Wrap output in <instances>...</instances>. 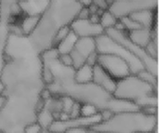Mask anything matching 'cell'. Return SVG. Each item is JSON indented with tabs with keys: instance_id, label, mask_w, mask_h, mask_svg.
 Here are the masks:
<instances>
[{
	"instance_id": "obj_1",
	"label": "cell",
	"mask_w": 159,
	"mask_h": 133,
	"mask_svg": "<svg viewBox=\"0 0 159 133\" xmlns=\"http://www.w3.org/2000/svg\"><path fill=\"white\" fill-rule=\"evenodd\" d=\"M4 102L0 106V133H23L35 123L42 108L46 84L43 79L14 82L4 86Z\"/></svg>"
},
{
	"instance_id": "obj_2",
	"label": "cell",
	"mask_w": 159,
	"mask_h": 133,
	"mask_svg": "<svg viewBox=\"0 0 159 133\" xmlns=\"http://www.w3.org/2000/svg\"><path fill=\"white\" fill-rule=\"evenodd\" d=\"M81 7L76 0H49L37 27L28 36L38 54L53 48L54 36L58 30L70 25L76 19Z\"/></svg>"
},
{
	"instance_id": "obj_3",
	"label": "cell",
	"mask_w": 159,
	"mask_h": 133,
	"mask_svg": "<svg viewBox=\"0 0 159 133\" xmlns=\"http://www.w3.org/2000/svg\"><path fill=\"white\" fill-rule=\"evenodd\" d=\"M90 129L102 133H152L157 129V115L141 109L116 113Z\"/></svg>"
},
{
	"instance_id": "obj_4",
	"label": "cell",
	"mask_w": 159,
	"mask_h": 133,
	"mask_svg": "<svg viewBox=\"0 0 159 133\" xmlns=\"http://www.w3.org/2000/svg\"><path fill=\"white\" fill-rule=\"evenodd\" d=\"M157 93V88L143 80L137 75L129 76L116 81L113 96L116 99L137 103L143 99Z\"/></svg>"
},
{
	"instance_id": "obj_5",
	"label": "cell",
	"mask_w": 159,
	"mask_h": 133,
	"mask_svg": "<svg viewBox=\"0 0 159 133\" xmlns=\"http://www.w3.org/2000/svg\"><path fill=\"white\" fill-rule=\"evenodd\" d=\"M108 36H110L113 40L117 42L119 45L124 47L126 49H128L135 58H137L143 65L144 69L149 71L151 74H153L155 76H158V61L157 59L152 58L145 50V48H143L133 42H131L127 33L121 30H118L115 27L105 30L104 32Z\"/></svg>"
},
{
	"instance_id": "obj_6",
	"label": "cell",
	"mask_w": 159,
	"mask_h": 133,
	"mask_svg": "<svg viewBox=\"0 0 159 133\" xmlns=\"http://www.w3.org/2000/svg\"><path fill=\"white\" fill-rule=\"evenodd\" d=\"M96 48L99 54H112L127 62L132 75H136L144 69L143 63L135 58L128 49L113 40L105 33L95 38Z\"/></svg>"
},
{
	"instance_id": "obj_7",
	"label": "cell",
	"mask_w": 159,
	"mask_h": 133,
	"mask_svg": "<svg viewBox=\"0 0 159 133\" xmlns=\"http://www.w3.org/2000/svg\"><path fill=\"white\" fill-rule=\"evenodd\" d=\"M157 4L158 0H115L108 10L119 20L137 11H157Z\"/></svg>"
},
{
	"instance_id": "obj_8",
	"label": "cell",
	"mask_w": 159,
	"mask_h": 133,
	"mask_svg": "<svg viewBox=\"0 0 159 133\" xmlns=\"http://www.w3.org/2000/svg\"><path fill=\"white\" fill-rule=\"evenodd\" d=\"M102 122V116L100 112L91 117H65L53 121L48 130L53 133H66L76 129H89L94 125Z\"/></svg>"
},
{
	"instance_id": "obj_9",
	"label": "cell",
	"mask_w": 159,
	"mask_h": 133,
	"mask_svg": "<svg viewBox=\"0 0 159 133\" xmlns=\"http://www.w3.org/2000/svg\"><path fill=\"white\" fill-rule=\"evenodd\" d=\"M97 64H99L116 81H118L131 74L127 62L112 54L98 53Z\"/></svg>"
},
{
	"instance_id": "obj_10",
	"label": "cell",
	"mask_w": 159,
	"mask_h": 133,
	"mask_svg": "<svg viewBox=\"0 0 159 133\" xmlns=\"http://www.w3.org/2000/svg\"><path fill=\"white\" fill-rule=\"evenodd\" d=\"M94 52H97L95 38L78 37L73 50L70 52L73 61V68L75 70L87 63L89 57Z\"/></svg>"
},
{
	"instance_id": "obj_11",
	"label": "cell",
	"mask_w": 159,
	"mask_h": 133,
	"mask_svg": "<svg viewBox=\"0 0 159 133\" xmlns=\"http://www.w3.org/2000/svg\"><path fill=\"white\" fill-rule=\"evenodd\" d=\"M69 26L71 31L77 37L96 38L104 34V30L100 25V23L92 22L89 19L87 20L75 19Z\"/></svg>"
},
{
	"instance_id": "obj_12",
	"label": "cell",
	"mask_w": 159,
	"mask_h": 133,
	"mask_svg": "<svg viewBox=\"0 0 159 133\" xmlns=\"http://www.w3.org/2000/svg\"><path fill=\"white\" fill-rule=\"evenodd\" d=\"M92 83H94L103 90L111 93L112 95L116 85V81L97 63L93 65Z\"/></svg>"
},
{
	"instance_id": "obj_13",
	"label": "cell",
	"mask_w": 159,
	"mask_h": 133,
	"mask_svg": "<svg viewBox=\"0 0 159 133\" xmlns=\"http://www.w3.org/2000/svg\"><path fill=\"white\" fill-rule=\"evenodd\" d=\"M49 0H18L22 14L26 16H41L47 9Z\"/></svg>"
},
{
	"instance_id": "obj_14",
	"label": "cell",
	"mask_w": 159,
	"mask_h": 133,
	"mask_svg": "<svg viewBox=\"0 0 159 133\" xmlns=\"http://www.w3.org/2000/svg\"><path fill=\"white\" fill-rule=\"evenodd\" d=\"M154 28V27H153ZM129 39L136 44L137 46L145 48L146 46L150 43L153 37V29L150 28H138L136 30L127 33Z\"/></svg>"
},
{
	"instance_id": "obj_15",
	"label": "cell",
	"mask_w": 159,
	"mask_h": 133,
	"mask_svg": "<svg viewBox=\"0 0 159 133\" xmlns=\"http://www.w3.org/2000/svg\"><path fill=\"white\" fill-rule=\"evenodd\" d=\"M129 16L142 28L153 29V27L157 24V11L142 10L131 13Z\"/></svg>"
},
{
	"instance_id": "obj_16",
	"label": "cell",
	"mask_w": 159,
	"mask_h": 133,
	"mask_svg": "<svg viewBox=\"0 0 159 133\" xmlns=\"http://www.w3.org/2000/svg\"><path fill=\"white\" fill-rule=\"evenodd\" d=\"M93 76V66L85 63L79 68L75 70V81L79 84H87L92 82Z\"/></svg>"
},
{
	"instance_id": "obj_17",
	"label": "cell",
	"mask_w": 159,
	"mask_h": 133,
	"mask_svg": "<svg viewBox=\"0 0 159 133\" xmlns=\"http://www.w3.org/2000/svg\"><path fill=\"white\" fill-rule=\"evenodd\" d=\"M40 17L41 16H26L25 15L21 19L19 26L21 31V34L24 36H30L33 34V32L35 30V28L38 25Z\"/></svg>"
},
{
	"instance_id": "obj_18",
	"label": "cell",
	"mask_w": 159,
	"mask_h": 133,
	"mask_svg": "<svg viewBox=\"0 0 159 133\" xmlns=\"http://www.w3.org/2000/svg\"><path fill=\"white\" fill-rule=\"evenodd\" d=\"M77 36L72 32L70 31L69 34L54 48H56L57 52L59 53V55L61 54H70V52L73 50L75 44L77 40Z\"/></svg>"
},
{
	"instance_id": "obj_19",
	"label": "cell",
	"mask_w": 159,
	"mask_h": 133,
	"mask_svg": "<svg viewBox=\"0 0 159 133\" xmlns=\"http://www.w3.org/2000/svg\"><path fill=\"white\" fill-rule=\"evenodd\" d=\"M54 120H55V117L50 113V111L44 106V103H43L42 108L37 113L36 123H38L42 129H48Z\"/></svg>"
},
{
	"instance_id": "obj_20",
	"label": "cell",
	"mask_w": 159,
	"mask_h": 133,
	"mask_svg": "<svg viewBox=\"0 0 159 133\" xmlns=\"http://www.w3.org/2000/svg\"><path fill=\"white\" fill-rule=\"evenodd\" d=\"M117 21H118V19H116L109 10H105L101 14L99 23L105 32V30L115 27Z\"/></svg>"
},
{
	"instance_id": "obj_21",
	"label": "cell",
	"mask_w": 159,
	"mask_h": 133,
	"mask_svg": "<svg viewBox=\"0 0 159 133\" xmlns=\"http://www.w3.org/2000/svg\"><path fill=\"white\" fill-rule=\"evenodd\" d=\"M119 21L122 24V27H123V29H124V31L126 33L136 30L138 28H141L140 25L137 22H135L129 16H126V17H123V18L119 19Z\"/></svg>"
},
{
	"instance_id": "obj_22",
	"label": "cell",
	"mask_w": 159,
	"mask_h": 133,
	"mask_svg": "<svg viewBox=\"0 0 159 133\" xmlns=\"http://www.w3.org/2000/svg\"><path fill=\"white\" fill-rule=\"evenodd\" d=\"M139 77H141L143 80L146 81L147 83L151 84L152 86H154L155 88H157V77L155 76L153 74H151L149 71L143 69L141 72H139L138 74H136Z\"/></svg>"
},
{
	"instance_id": "obj_23",
	"label": "cell",
	"mask_w": 159,
	"mask_h": 133,
	"mask_svg": "<svg viewBox=\"0 0 159 133\" xmlns=\"http://www.w3.org/2000/svg\"><path fill=\"white\" fill-rule=\"evenodd\" d=\"M71 31V29H70V26L69 25H67V26H63V27H61V28H60L59 30H58V32L56 33V34H55V36H54V40H53V48H55L68 34H69V32Z\"/></svg>"
},
{
	"instance_id": "obj_24",
	"label": "cell",
	"mask_w": 159,
	"mask_h": 133,
	"mask_svg": "<svg viewBox=\"0 0 159 133\" xmlns=\"http://www.w3.org/2000/svg\"><path fill=\"white\" fill-rule=\"evenodd\" d=\"M99 111L92 105L89 104H81L80 108V116L82 117H91L98 114Z\"/></svg>"
},
{
	"instance_id": "obj_25",
	"label": "cell",
	"mask_w": 159,
	"mask_h": 133,
	"mask_svg": "<svg viewBox=\"0 0 159 133\" xmlns=\"http://www.w3.org/2000/svg\"><path fill=\"white\" fill-rule=\"evenodd\" d=\"M59 62L66 67H73V61L70 54H61L58 57Z\"/></svg>"
},
{
	"instance_id": "obj_26",
	"label": "cell",
	"mask_w": 159,
	"mask_h": 133,
	"mask_svg": "<svg viewBox=\"0 0 159 133\" xmlns=\"http://www.w3.org/2000/svg\"><path fill=\"white\" fill-rule=\"evenodd\" d=\"M42 130V128L39 126L38 123H33L25 127L23 133H39V131Z\"/></svg>"
},
{
	"instance_id": "obj_27",
	"label": "cell",
	"mask_w": 159,
	"mask_h": 133,
	"mask_svg": "<svg viewBox=\"0 0 159 133\" xmlns=\"http://www.w3.org/2000/svg\"><path fill=\"white\" fill-rule=\"evenodd\" d=\"M92 5H94L101 11H105V10H108L109 8V5L107 4L105 0H93Z\"/></svg>"
},
{
	"instance_id": "obj_28",
	"label": "cell",
	"mask_w": 159,
	"mask_h": 133,
	"mask_svg": "<svg viewBox=\"0 0 159 133\" xmlns=\"http://www.w3.org/2000/svg\"><path fill=\"white\" fill-rule=\"evenodd\" d=\"M90 16V13H89V10L88 7H81V9L79 10L78 14H77V17L76 19H80V20H87L89 19Z\"/></svg>"
},
{
	"instance_id": "obj_29",
	"label": "cell",
	"mask_w": 159,
	"mask_h": 133,
	"mask_svg": "<svg viewBox=\"0 0 159 133\" xmlns=\"http://www.w3.org/2000/svg\"><path fill=\"white\" fill-rule=\"evenodd\" d=\"M78 2V4L82 7H89L91 4L93 0H76Z\"/></svg>"
},
{
	"instance_id": "obj_30",
	"label": "cell",
	"mask_w": 159,
	"mask_h": 133,
	"mask_svg": "<svg viewBox=\"0 0 159 133\" xmlns=\"http://www.w3.org/2000/svg\"><path fill=\"white\" fill-rule=\"evenodd\" d=\"M4 90H5L4 85H3V83L0 81V97H1V96H3V94H4Z\"/></svg>"
},
{
	"instance_id": "obj_31",
	"label": "cell",
	"mask_w": 159,
	"mask_h": 133,
	"mask_svg": "<svg viewBox=\"0 0 159 133\" xmlns=\"http://www.w3.org/2000/svg\"><path fill=\"white\" fill-rule=\"evenodd\" d=\"M86 133H102V132H100V131H95V130H93V129H88L87 130V132Z\"/></svg>"
},
{
	"instance_id": "obj_32",
	"label": "cell",
	"mask_w": 159,
	"mask_h": 133,
	"mask_svg": "<svg viewBox=\"0 0 159 133\" xmlns=\"http://www.w3.org/2000/svg\"><path fill=\"white\" fill-rule=\"evenodd\" d=\"M39 133H53V132H51L48 129H42V130L39 131Z\"/></svg>"
},
{
	"instance_id": "obj_33",
	"label": "cell",
	"mask_w": 159,
	"mask_h": 133,
	"mask_svg": "<svg viewBox=\"0 0 159 133\" xmlns=\"http://www.w3.org/2000/svg\"><path fill=\"white\" fill-rule=\"evenodd\" d=\"M105 1L107 2V4H108V5H109V7H110V6L114 3V1H115V0H105Z\"/></svg>"
},
{
	"instance_id": "obj_34",
	"label": "cell",
	"mask_w": 159,
	"mask_h": 133,
	"mask_svg": "<svg viewBox=\"0 0 159 133\" xmlns=\"http://www.w3.org/2000/svg\"><path fill=\"white\" fill-rule=\"evenodd\" d=\"M3 102H4V97H3V96H1V97H0V106L2 105Z\"/></svg>"
}]
</instances>
